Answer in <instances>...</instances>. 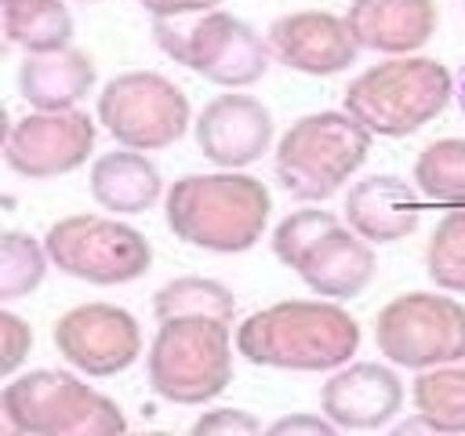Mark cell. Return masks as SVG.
<instances>
[{
    "label": "cell",
    "mask_w": 465,
    "mask_h": 436,
    "mask_svg": "<svg viewBox=\"0 0 465 436\" xmlns=\"http://www.w3.org/2000/svg\"><path fill=\"white\" fill-rule=\"evenodd\" d=\"M360 349V323L334 298H287L236 327V352L276 371H338Z\"/></svg>",
    "instance_id": "obj_1"
},
{
    "label": "cell",
    "mask_w": 465,
    "mask_h": 436,
    "mask_svg": "<svg viewBox=\"0 0 465 436\" xmlns=\"http://www.w3.org/2000/svg\"><path fill=\"white\" fill-rule=\"evenodd\" d=\"M272 200L269 189L254 174L214 171V174H185L171 182L167 193V229L200 251L240 254L258 243L265 233Z\"/></svg>",
    "instance_id": "obj_2"
},
{
    "label": "cell",
    "mask_w": 465,
    "mask_h": 436,
    "mask_svg": "<svg viewBox=\"0 0 465 436\" xmlns=\"http://www.w3.org/2000/svg\"><path fill=\"white\" fill-rule=\"evenodd\" d=\"M454 94V76L443 62L421 54H392L363 69L345 87V109L381 138H407L421 131Z\"/></svg>",
    "instance_id": "obj_3"
},
{
    "label": "cell",
    "mask_w": 465,
    "mask_h": 436,
    "mask_svg": "<svg viewBox=\"0 0 465 436\" xmlns=\"http://www.w3.org/2000/svg\"><path fill=\"white\" fill-rule=\"evenodd\" d=\"M371 131L349 109H323L294 120L276 142V182L298 203L334 196L367 160Z\"/></svg>",
    "instance_id": "obj_4"
},
{
    "label": "cell",
    "mask_w": 465,
    "mask_h": 436,
    "mask_svg": "<svg viewBox=\"0 0 465 436\" xmlns=\"http://www.w3.org/2000/svg\"><path fill=\"white\" fill-rule=\"evenodd\" d=\"M153 40L171 62L229 91L258 84L272 62L269 40L222 7L153 18Z\"/></svg>",
    "instance_id": "obj_5"
},
{
    "label": "cell",
    "mask_w": 465,
    "mask_h": 436,
    "mask_svg": "<svg viewBox=\"0 0 465 436\" xmlns=\"http://www.w3.org/2000/svg\"><path fill=\"white\" fill-rule=\"evenodd\" d=\"M4 421L25 436H109L124 432V411L69 371H29L0 396Z\"/></svg>",
    "instance_id": "obj_6"
},
{
    "label": "cell",
    "mask_w": 465,
    "mask_h": 436,
    "mask_svg": "<svg viewBox=\"0 0 465 436\" xmlns=\"http://www.w3.org/2000/svg\"><path fill=\"white\" fill-rule=\"evenodd\" d=\"M149 385L167 403H207L232 382L229 323L214 316H171L145 356Z\"/></svg>",
    "instance_id": "obj_7"
},
{
    "label": "cell",
    "mask_w": 465,
    "mask_h": 436,
    "mask_svg": "<svg viewBox=\"0 0 465 436\" xmlns=\"http://www.w3.org/2000/svg\"><path fill=\"white\" fill-rule=\"evenodd\" d=\"M51 265L73 280L94 283V287H116L131 283L149 272L153 247L149 240L116 218L102 214H69L58 218L44 233Z\"/></svg>",
    "instance_id": "obj_8"
},
{
    "label": "cell",
    "mask_w": 465,
    "mask_h": 436,
    "mask_svg": "<svg viewBox=\"0 0 465 436\" xmlns=\"http://www.w3.org/2000/svg\"><path fill=\"white\" fill-rule=\"evenodd\" d=\"M378 352L407 371L465 360V305L447 294L407 291L374 320Z\"/></svg>",
    "instance_id": "obj_9"
},
{
    "label": "cell",
    "mask_w": 465,
    "mask_h": 436,
    "mask_svg": "<svg viewBox=\"0 0 465 436\" xmlns=\"http://www.w3.org/2000/svg\"><path fill=\"white\" fill-rule=\"evenodd\" d=\"M98 120L113 142L127 149H167L193 120L189 98L178 84L153 69H131L113 76L98 94Z\"/></svg>",
    "instance_id": "obj_10"
},
{
    "label": "cell",
    "mask_w": 465,
    "mask_h": 436,
    "mask_svg": "<svg viewBox=\"0 0 465 436\" xmlns=\"http://www.w3.org/2000/svg\"><path fill=\"white\" fill-rule=\"evenodd\" d=\"M94 149V120L84 109H36L4 127V160L15 174L47 182L76 171Z\"/></svg>",
    "instance_id": "obj_11"
},
{
    "label": "cell",
    "mask_w": 465,
    "mask_h": 436,
    "mask_svg": "<svg viewBox=\"0 0 465 436\" xmlns=\"http://www.w3.org/2000/svg\"><path fill=\"white\" fill-rule=\"evenodd\" d=\"M54 349L80 374L109 378V374L127 371L142 356V327L120 305L84 302L58 316Z\"/></svg>",
    "instance_id": "obj_12"
},
{
    "label": "cell",
    "mask_w": 465,
    "mask_h": 436,
    "mask_svg": "<svg viewBox=\"0 0 465 436\" xmlns=\"http://www.w3.org/2000/svg\"><path fill=\"white\" fill-rule=\"evenodd\" d=\"M269 51L280 65L305 76H334L345 73L363 51L352 36L349 22L331 11H291L280 15L269 33Z\"/></svg>",
    "instance_id": "obj_13"
},
{
    "label": "cell",
    "mask_w": 465,
    "mask_h": 436,
    "mask_svg": "<svg viewBox=\"0 0 465 436\" xmlns=\"http://www.w3.org/2000/svg\"><path fill=\"white\" fill-rule=\"evenodd\" d=\"M193 138L211 164L229 171L247 167L272 145V116L254 94L225 91L200 109L193 120Z\"/></svg>",
    "instance_id": "obj_14"
},
{
    "label": "cell",
    "mask_w": 465,
    "mask_h": 436,
    "mask_svg": "<svg viewBox=\"0 0 465 436\" xmlns=\"http://www.w3.org/2000/svg\"><path fill=\"white\" fill-rule=\"evenodd\" d=\"M403 407V382L385 363H345L320 389V411L338 429H381Z\"/></svg>",
    "instance_id": "obj_15"
},
{
    "label": "cell",
    "mask_w": 465,
    "mask_h": 436,
    "mask_svg": "<svg viewBox=\"0 0 465 436\" xmlns=\"http://www.w3.org/2000/svg\"><path fill=\"white\" fill-rule=\"evenodd\" d=\"M305 287L320 298H334V302H349L356 294L367 291V283L378 272V258H374V243L363 240L352 225H334L327 229L298 262L294 269Z\"/></svg>",
    "instance_id": "obj_16"
},
{
    "label": "cell",
    "mask_w": 465,
    "mask_h": 436,
    "mask_svg": "<svg viewBox=\"0 0 465 436\" xmlns=\"http://www.w3.org/2000/svg\"><path fill=\"white\" fill-rule=\"evenodd\" d=\"M421 222V203L411 182L400 174H371L345 193V225L371 243H396Z\"/></svg>",
    "instance_id": "obj_17"
},
{
    "label": "cell",
    "mask_w": 465,
    "mask_h": 436,
    "mask_svg": "<svg viewBox=\"0 0 465 436\" xmlns=\"http://www.w3.org/2000/svg\"><path fill=\"white\" fill-rule=\"evenodd\" d=\"M345 22L360 47L378 54H411L436 33L432 0H352Z\"/></svg>",
    "instance_id": "obj_18"
},
{
    "label": "cell",
    "mask_w": 465,
    "mask_h": 436,
    "mask_svg": "<svg viewBox=\"0 0 465 436\" xmlns=\"http://www.w3.org/2000/svg\"><path fill=\"white\" fill-rule=\"evenodd\" d=\"M94 87V62L80 47L33 51L18 65V94L33 109H76Z\"/></svg>",
    "instance_id": "obj_19"
},
{
    "label": "cell",
    "mask_w": 465,
    "mask_h": 436,
    "mask_svg": "<svg viewBox=\"0 0 465 436\" xmlns=\"http://www.w3.org/2000/svg\"><path fill=\"white\" fill-rule=\"evenodd\" d=\"M163 193L156 164L142 149H113L91 167V196L113 214H142Z\"/></svg>",
    "instance_id": "obj_20"
},
{
    "label": "cell",
    "mask_w": 465,
    "mask_h": 436,
    "mask_svg": "<svg viewBox=\"0 0 465 436\" xmlns=\"http://www.w3.org/2000/svg\"><path fill=\"white\" fill-rule=\"evenodd\" d=\"M7 44L33 51H54L73 40V15L65 0H4Z\"/></svg>",
    "instance_id": "obj_21"
},
{
    "label": "cell",
    "mask_w": 465,
    "mask_h": 436,
    "mask_svg": "<svg viewBox=\"0 0 465 436\" xmlns=\"http://www.w3.org/2000/svg\"><path fill=\"white\" fill-rule=\"evenodd\" d=\"M414 403L436 432H465V360L418 371Z\"/></svg>",
    "instance_id": "obj_22"
},
{
    "label": "cell",
    "mask_w": 465,
    "mask_h": 436,
    "mask_svg": "<svg viewBox=\"0 0 465 436\" xmlns=\"http://www.w3.org/2000/svg\"><path fill=\"white\" fill-rule=\"evenodd\" d=\"M153 312L156 320H171V316H214L232 323L236 316V298L225 283L211 280V276H178L171 283H163L153 294Z\"/></svg>",
    "instance_id": "obj_23"
},
{
    "label": "cell",
    "mask_w": 465,
    "mask_h": 436,
    "mask_svg": "<svg viewBox=\"0 0 465 436\" xmlns=\"http://www.w3.org/2000/svg\"><path fill=\"white\" fill-rule=\"evenodd\" d=\"M414 185L432 203L461 207L465 203V142L440 138L425 145L414 160Z\"/></svg>",
    "instance_id": "obj_24"
},
{
    "label": "cell",
    "mask_w": 465,
    "mask_h": 436,
    "mask_svg": "<svg viewBox=\"0 0 465 436\" xmlns=\"http://www.w3.org/2000/svg\"><path fill=\"white\" fill-rule=\"evenodd\" d=\"M47 265H51L47 243H40L29 233L7 229L0 236V298L4 302L29 298L44 283Z\"/></svg>",
    "instance_id": "obj_25"
},
{
    "label": "cell",
    "mask_w": 465,
    "mask_h": 436,
    "mask_svg": "<svg viewBox=\"0 0 465 436\" xmlns=\"http://www.w3.org/2000/svg\"><path fill=\"white\" fill-rule=\"evenodd\" d=\"M425 272L436 287L465 294V203L450 207L436 222L425 247Z\"/></svg>",
    "instance_id": "obj_26"
},
{
    "label": "cell",
    "mask_w": 465,
    "mask_h": 436,
    "mask_svg": "<svg viewBox=\"0 0 465 436\" xmlns=\"http://www.w3.org/2000/svg\"><path fill=\"white\" fill-rule=\"evenodd\" d=\"M334 225H338V214H334V211H323V207H302V211L287 214V218L272 229V254H276L283 265L298 269L302 254H305L327 229H334Z\"/></svg>",
    "instance_id": "obj_27"
},
{
    "label": "cell",
    "mask_w": 465,
    "mask_h": 436,
    "mask_svg": "<svg viewBox=\"0 0 465 436\" xmlns=\"http://www.w3.org/2000/svg\"><path fill=\"white\" fill-rule=\"evenodd\" d=\"M29 349H33V327L22 316L4 312L0 316V371H4V378H11L25 363Z\"/></svg>",
    "instance_id": "obj_28"
},
{
    "label": "cell",
    "mask_w": 465,
    "mask_h": 436,
    "mask_svg": "<svg viewBox=\"0 0 465 436\" xmlns=\"http://www.w3.org/2000/svg\"><path fill=\"white\" fill-rule=\"evenodd\" d=\"M258 418L240 407H214L193 421V432H258Z\"/></svg>",
    "instance_id": "obj_29"
},
{
    "label": "cell",
    "mask_w": 465,
    "mask_h": 436,
    "mask_svg": "<svg viewBox=\"0 0 465 436\" xmlns=\"http://www.w3.org/2000/svg\"><path fill=\"white\" fill-rule=\"evenodd\" d=\"M334 429L338 425L327 414H305V411L287 414V418H276L269 425V432H276V436H283V432H334Z\"/></svg>",
    "instance_id": "obj_30"
},
{
    "label": "cell",
    "mask_w": 465,
    "mask_h": 436,
    "mask_svg": "<svg viewBox=\"0 0 465 436\" xmlns=\"http://www.w3.org/2000/svg\"><path fill=\"white\" fill-rule=\"evenodd\" d=\"M153 18H174V15H196V11H211L222 0H138Z\"/></svg>",
    "instance_id": "obj_31"
},
{
    "label": "cell",
    "mask_w": 465,
    "mask_h": 436,
    "mask_svg": "<svg viewBox=\"0 0 465 436\" xmlns=\"http://www.w3.org/2000/svg\"><path fill=\"white\" fill-rule=\"evenodd\" d=\"M454 94H458V105H461V113H465V65L458 69V80H454Z\"/></svg>",
    "instance_id": "obj_32"
},
{
    "label": "cell",
    "mask_w": 465,
    "mask_h": 436,
    "mask_svg": "<svg viewBox=\"0 0 465 436\" xmlns=\"http://www.w3.org/2000/svg\"><path fill=\"white\" fill-rule=\"evenodd\" d=\"M84 4H98V0H84Z\"/></svg>",
    "instance_id": "obj_33"
}]
</instances>
